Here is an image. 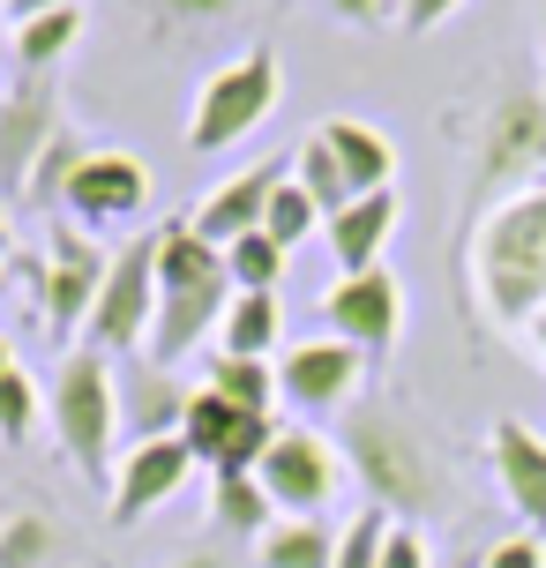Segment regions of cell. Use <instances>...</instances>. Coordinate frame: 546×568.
<instances>
[{
	"mask_svg": "<svg viewBox=\"0 0 546 568\" xmlns=\"http://www.w3.org/2000/svg\"><path fill=\"white\" fill-rule=\"evenodd\" d=\"M449 568H479V561H449Z\"/></svg>",
	"mask_w": 546,
	"mask_h": 568,
	"instance_id": "45",
	"label": "cell"
},
{
	"mask_svg": "<svg viewBox=\"0 0 546 568\" xmlns=\"http://www.w3.org/2000/svg\"><path fill=\"white\" fill-rule=\"evenodd\" d=\"M337 23H352V30H374V23H397V0H322Z\"/></svg>",
	"mask_w": 546,
	"mask_h": 568,
	"instance_id": "36",
	"label": "cell"
},
{
	"mask_svg": "<svg viewBox=\"0 0 546 568\" xmlns=\"http://www.w3.org/2000/svg\"><path fill=\"white\" fill-rule=\"evenodd\" d=\"M83 150H90V142L60 135L53 150L38 158V172H30V187H23V202H30V210H46V217H53V202L68 195V180H75V165H83Z\"/></svg>",
	"mask_w": 546,
	"mask_h": 568,
	"instance_id": "31",
	"label": "cell"
},
{
	"mask_svg": "<svg viewBox=\"0 0 546 568\" xmlns=\"http://www.w3.org/2000/svg\"><path fill=\"white\" fill-rule=\"evenodd\" d=\"M277 90H285V68H277V53H270V45H247L240 60H225V68L202 83L188 142H195L202 158H210V150H232L240 135H255L262 120H270Z\"/></svg>",
	"mask_w": 546,
	"mask_h": 568,
	"instance_id": "7",
	"label": "cell"
},
{
	"mask_svg": "<svg viewBox=\"0 0 546 568\" xmlns=\"http://www.w3.org/2000/svg\"><path fill=\"white\" fill-rule=\"evenodd\" d=\"M322 322H330V337H345L352 352H367L382 359L404 329V284L390 270H360V277H337L322 292Z\"/></svg>",
	"mask_w": 546,
	"mask_h": 568,
	"instance_id": "13",
	"label": "cell"
},
{
	"mask_svg": "<svg viewBox=\"0 0 546 568\" xmlns=\"http://www.w3.org/2000/svg\"><path fill=\"white\" fill-rule=\"evenodd\" d=\"M277 180H292V158H255L247 172L218 180V187H210V202L195 210V232L210 240V247H232V240L262 232V217H270V195H277Z\"/></svg>",
	"mask_w": 546,
	"mask_h": 568,
	"instance_id": "15",
	"label": "cell"
},
{
	"mask_svg": "<svg viewBox=\"0 0 546 568\" xmlns=\"http://www.w3.org/2000/svg\"><path fill=\"white\" fill-rule=\"evenodd\" d=\"M53 8H75V0H0L8 23H38V16H53Z\"/></svg>",
	"mask_w": 546,
	"mask_h": 568,
	"instance_id": "38",
	"label": "cell"
},
{
	"mask_svg": "<svg viewBox=\"0 0 546 568\" xmlns=\"http://www.w3.org/2000/svg\"><path fill=\"white\" fill-rule=\"evenodd\" d=\"M390 232H397V195L382 187V195L345 202V210L322 225V247H330V262H337V277H360V270H382Z\"/></svg>",
	"mask_w": 546,
	"mask_h": 568,
	"instance_id": "18",
	"label": "cell"
},
{
	"mask_svg": "<svg viewBox=\"0 0 546 568\" xmlns=\"http://www.w3.org/2000/svg\"><path fill=\"white\" fill-rule=\"evenodd\" d=\"M195 471H202V464L188 456L180 434H173V442H143V449H128L113 494H105V509H113V524H143V516H158L180 486L195 479Z\"/></svg>",
	"mask_w": 546,
	"mask_h": 568,
	"instance_id": "14",
	"label": "cell"
},
{
	"mask_svg": "<svg viewBox=\"0 0 546 568\" xmlns=\"http://www.w3.org/2000/svg\"><path fill=\"white\" fill-rule=\"evenodd\" d=\"M382 568H427V539H419V524H397V531H390Z\"/></svg>",
	"mask_w": 546,
	"mask_h": 568,
	"instance_id": "37",
	"label": "cell"
},
{
	"mask_svg": "<svg viewBox=\"0 0 546 568\" xmlns=\"http://www.w3.org/2000/svg\"><path fill=\"white\" fill-rule=\"evenodd\" d=\"M464 0H397V30H412V38H427V30H442L449 16H457Z\"/></svg>",
	"mask_w": 546,
	"mask_h": 568,
	"instance_id": "35",
	"label": "cell"
},
{
	"mask_svg": "<svg viewBox=\"0 0 546 568\" xmlns=\"http://www.w3.org/2000/svg\"><path fill=\"white\" fill-rule=\"evenodd\" d=\"M232 426H240V412H232V404L218 397V389H210V382H202L195 397H188V419H180V442H188V456H195L202 471H210V464H218V456H225Z\"/></svg>",
	"mask_w": 546,
	"mask_h": 568,
	"instance_id": "25",
	"label": "cell"
},
{
	"mask_svg": "<svg viewBox=\"0 0 546 568\" xmlns=\"http://www.w3.org/2000/svg\"><path fill=\"white\" fill-rule=\"evenodd\" d=\"M8 240H16V225H8V202H0V255H8Z\"/></svg>",
	"mask_w": 546,
	"mask_h": 568,
	"instance_id": "41",
	"label": "cell"
},
{
	"mask_svg": "<svg viewBox=\"0 0 546 568\" xmlns=\"http://www.w3.org/2000/svg\"><path fill=\"white\" fill-rule=\"evenodd\" d=\"M292 180L307 187V202L322 210V225H330V217H337L345 202H360V195H352V180L337 172V158H330V142H322V135H307V150L292 158Z\"/></svg>",
	"mask_w": 546,
	"mask_h": 568,
	"instance_id": "26",
	"label": "cell"
},
{
	"mask_svg": "<svg viewBox=\"0 0 546 568\" xmlns=\"http://www.w3.org/2000/svg\"><path fill=\"white\" fill-rule=\"evenodd\" d=\"M150 322H158V225L113 247V270L98 284V307L83 322V352L98 359H143Z\"/></svg>",
	"mask_w": 546,
	"mask_h": 568,
	"instance_id": "6",
	"label": "cell"
},
{
	"mask_svg": "<svg viewBox=\"0 0 546 568\" xmlns=\"http://www.w3.org/2000/svg\"><path fill=\"white\" fill-rule=\"evenodd\" d=\"M255 479L277 501V516H322L337 501V486H345V456L330 449L315 426H277V442L255 464Z\"/></svg>",
	"mask_w": 546,
	"mask_h": 568,
	"instance_id": "10",
	"label": "cell"
},
{
	"mask_svg": "<svg viewBox=\"0 0 546 568\" xmlns=\"http://www.w3.org/2000/svg\"><path fill=\"white\" fill-rule=\"evenodd\" d=\"M8 516H16V501H8V494H0V524H8Z\"/></svg>",
	"mask_w": 546,
	"mask_h": 568,
	"instance_id": "44",
	"label": "cell"
},
{
	"mask_svg": "<svg viewBox=\"0 0 546 568\" xmlns=\"http://www.w3.org/2000/svg\"><path fill=\"white\" fill-rule=\"evenodd\" d=\"M232 8H247V0H150V16L158 23H218Z\"/></svg>",
	"mask_w": 546,
	"mask_h": 568,
	"instance_id": "34",
	"label": "cell"
},
{
	"mask_svg": "<svg viewBox=\"0 0 546 568\" xmlns=\"http://www.w3.org/2000/svg\"><path fill=\"white\" fill-rule=\"evenodd\" d=\"M0 374H16V352H8V337H0Z\"/></svg>",
	"mask_w": 546,
	"mask_h": 568,
	"instance_id": "42",
	"label": "cell"
},
{
	"mask_svg": "<svg viewBox=\"0 0 546 568\" xmlns=\"http://www.w3.org/2000/svg\"><path fill=\"white\" fill-rule=\"evenodd\" d=\"M457 284L464 322L479 307V322L502 337H524L546 314V180L487 210V225L457 247Z\"/></svg>",
	"mask_w": 546,
	"mask_h": 568,
	"instance_id": "1",
	"label": "cell"
},
{
	"mask_svg": "<svg viewBox=\"0 0 546 568\" xmlns=\"http://www.w3.org/2000/svg\"><path fill=\"white\" fill-rule=\"evenodd\" d=\"M285 247L270 240V232H247V240H232L225 247V270H232V292H277V277H285Z\"/></svg>",
	"mask_w": 546,
	"mask_h": 568,
	"instance_id": "28",
	"label": "cell"
},
{
	"mask_svg": "<svg viewBox=\"0 0 546 568\" xmlns=\"http://www.w3.org/2000/svg\"><path fill=\"white\" fill-rule=\"evenodd\" d=\"M345 464H352V479L367 486L374 509L404 516V524L442 509V464L412 434V419H397V412H352L345 419Z\"/></svg>",
	"mask_w": 546,
	"mask_h": 568,
	"instance_id": "4",
	"label": "cell"
},
{
	"mask_svg": "<svg viewBox=\"0 0 546 568\" xmlns=\"http://www.w3.org/2000/svg\"><path fill=\"white\" fill-rule=\"evenodd\" d=\"M285 337V307L277 292H232L225 322H218V359H270V344Z\"/></svg>",
	"mask_w": 546,
	"mask_h": 568,
	"instance_id": "22",
	"label": "cell"
},
{
	"mask_svg": "<svg viewBox=\"0 0 546 568\" xmlns=\"http://www.w3.org/2000/svg\"><path fill=\"white\" fill-rule=\"evenodd\" d=\"M210 389L232 412H270L277 404V367L270 359H210Z\"/></svg>",
	"mask_w": 546,
	"mask_h": 568,
	"instance_id": "27",
	"label": "cell"
},
{
	"mask_svg": "<svg viewBox=\"0 0 546 568\" xmlns=\"http://www.w3.org/2000/svg\"><path fill=\"white\" fill-rule=\"evenodd\" d=\"M390 509H352V524H337V561L330 568H382V546H390Z\"/></svg>",
	"mask_w": 546,
	"mask_h": 568,
	"instance_id": "30",
	"label": "cell"
},
{
	"mask_svg": "<svg viewBox=\"0 0 546 568\" xmlns=\"http://www.w3.org/2000/svg\"><path fill=\"white\" fill-rule=\"evenodd\" d=\"M479 568H546V539L539 531H509V539L487 546V561Z\"/></svg>",
	"mask_w": 546,
	"mask_h": 568,
	"instance_id": "33",
	"label": "cell"
},
{
	"mask_svg": "<svg viewBox=\"0 0 546 568\" xmlns=\"http://www.w3.org/2000/svg\"><path fill=\"white\" fill-rule=\"evenodd\" d=\"M173 568H232V561H225V554H180Z\"/></svg>",
	"mask_w": 546,
	"mask_h": 568,
	"instance_id": "39",
	"label": "cell"
},
{
	"mask_svg": "<svg viewBox=\"0 0 546 568\" xmlns=\"http://www.w3.org/2000/svg\"><path fill=\"white\" fill-rule=\"evenodd\" d=\"M75 531L46 509H16L0 524V568H75Z\"/></svg>",
	"mask_w": 546,
	"mask_h": 568,
	"instance_id": "20",
	"label": "cell"
},
{
	"mask_svg": "<svg viewBox=\"0 0 546 568\" xmlns=\"http://www.w3.org/2000/svg\"><path fill=\"white\" fill-rule=\"evenodd\" d=\"M60 210H68V225L90 232V240L128 232L150 210V165L128 158V150H83V165H75V180H68Z\"/></svg>",
	"mask_w": 546,
	"mask_h": 568,
	"instance_id": "9",
	"label": "cell"
},
{
	"mask_svg": "<svg viewBox=\"0 0 546 568\" xmlns=\"http://www.w3.org/2000/svg\"><path fill=\"white\" fill-rule=\"evenodd\" d=\"M524 337L539 344V359H546V314H539V322H532V329H524Z\"/></svg>",
	"mask_w": 546,
	"mask_h": 568,
	"instance_id": "40",
	"label": "cell"
},
{
	"mask_svg": "<svg viewBox=\"0 0 546 568\" xmlns=\"http://www.w3.org/2000/svg\"><path fill=\"white\" fill-rule=\"evenodd\" d=\"M367 389V352H352L345 337H307L292 344V359H277V397L292 412H352V397Z\"/></svg>",
	"mask_w": 546,
	"mask_h": 568,
	"instance_id": "12",
	"label": "cell"
},
{
	"mask_svg": "<svg viewBox=\"0 0 546 568\" xmlns=\"http://www.w3.org/2000/svg\"><path fill=\"white\" fill-rule=\"evenodd\" d=\"M60 135H68V120H60V75H16V83L0 90V187L23 195L38 158Z\"/></svg>",
	"mask_w": 546,
	"mask_h": 568,
	"instance_id": "11",
	"label": "cell"
},
{
	"mask_svg": "<svg viewBox=\"0 0 546 568\" xmlns=\"http://www.w3.org/2000/svg\"><path fill=\"white\" fill-rule=\"evenodd\" d=\"M232 307V270L225 247H210L195 217H165L158 225V322H150V352L158 367H180L202 337H218Z\"/></svg>",
	"mask_w": 546,
	"mask_h": 568,
	"instance_id": "2",
	"label": "cell"
},
{
	"mask_svg": "<svg viewBox=\"0 0 546 568\" xmlns=\"http://www.w3.org/2000/svg\"><path fill=\"white\" fill-rule=\"evenodd\" d=\"M546 172V98L539 90H502L479 120L472 165H464V195H457V247L487 225V210H502L509 195L539 187Z\"/></svg>",
	"mask_w": 546,
	"mask_h": 568,
	"instance_id": "3",
	"label": "cell"
},
{
	"mask_svg": "<svg viewBox=\"0 0 546 568\" xmlns=\"http://www.w3.org/2000/svg\"><path fill=\"white\" fill-rule=\"evenodd\" d=\"M210 524L232 539H262L277 524V501L262 494L255 471H210Z\"/></svg>",
	"mask_w": 546,
	"mask_h": 568,
	"instance_id": "23",
	"label": "cell"
},
{
	"mask_svg": "<svg viewBox=\"0 0 546 568\" xmlns=\"http://www.w3.org/2000/svg\"><path fill=\"white\" fill-rule=\"evenodd\" d=\"M53 442H60V456L83 471L98 494H113V442H120V382H113V367L98 359V352H68L60 359V374H53Z\"/></svg>",
	"mask_w": 546,
	"mask_h": 568,
	"instance_id": "5",
	"label": "cell"
},
{
	"mask_svg": "<svg viewBox=\"0 0 546 568\" xmlns=\"http://www.w3.org/2000/svg\"><path fill=\"white\" fill-rule=\"evenodd\" d=\"M262 232H270V240H277V247H300V240H315L322 232V210L315 202H307V187H300V180H277V195H270V217H262Z\"/></svg>",
	"mask_w": 546,
	"mask_h": 568,
	"instance_id": "29",
	"label": "cell"
},
{
	"mask_svg": "<svg viewBox=\"0 0 546 568\" xmlns=\"http://www.w3.org/2000/svg\"><path fill=\"white\" fill-rule=\"evenodd\" d=\"M255 561L262 568H330L337 561V531L322 516H277L255 539Z\"/></svg>",
	"mask_w": 546,
	"mask_h": 568,
	"instance_id": "24",
	"label": "cell"
},
{
	"mask_svg": "<svg viewBox=\"0 0 546 568\" xmlns=\"http://www.w3.org/2000/svg\"><path fill=\"white\" fill-rule=\"evenodd\" d=\"M8 277H16V270H8V255H0V292H8Z\"/></svg>",
	"mask_w": 546,
	"mask_h": 568,
	"instance_id": "43",
	"label": "cell"
},
{
	"mask_svg": "<svg viewBox=\"0 0 546 568\" xmlns=\"http://www.w3.org/2000/svg\"><path fill=\"white\" fill-rule=\"evenodd\" d=\"M539 45H546V23H539Z\"/></svg>",
	"mask_w": 546,
	"mask_h": 568,
	"instance_id": "46",
	"label": "cell"
},
{
	"mask_svg": "<svg viewBox=\"0 0 546 568\" xmlns=\"http://www.w3.org/2000/svg\"><path fill=\"white\" fill-rule=\"evenodd\" d=\"M105 270H113V247H98V240L75 232V225H53V247H46V270H38V314H46V337L53 344L75 352L90 307H98Z\"/></svg>",
	"mask_w": 546,
	"mask_h": 568,
	"instance_id": "8",
	"label": "cell"
},
{
	"mask_svg": "<svg viewBox=\"0 0 546 568\" xmlns=\"http://www.w3.org/2000/svg\"><path fill=\"white\" fill-rule=\"evenodd\" d=\"M113 382H120V442H128V449H143V442H173L195 389H180L173 367H158V359H128Z\"/></svg>",
	"mask_w": 546,
	"mask_h": 568,
	"instance_id": "16",
	"label": "cell"
},
{
	"mask_svg": "<svg viewBox=\"0 0 546 568\" xmlns=\"http://www.w3.org/2000/svg\"><path fill=\"white\" fill-rule=\"evenodd\" d=\"M494 479H502V501L524 516V531H546V434H532L524 419H494Z\"/></svg>",
	"mask_w": 546,
	"mask_h": 568,
	"instance_id": "17",
	"label": "cell"
},
{
	"mask_svg": "<svg viewBox=\"0 0 546 568\" xmlns=\"http://www.w3.org/2000/svg\"><path fill=\"white\" fill-rule=\"evenodd\" d=\"M315 135L330 142V158H337V172L352 180V195H382V187H390V172H397V150H390V135H382L374 120L337 113V120H322Z\"/></svg>",
	"mask_w": 546,
	"mask_h": 568,
	"instance_id": "19",
	"label": "cell"
},
{
	"mask_svg": "<svg viewBox=\"0 0 546 568\" xmlns=\"http://www.w3.org/2000/svg\"><path fill=\"white\" fill-rule=\"evenodd\" d=\"M38 419H46V412H38V382H30L23 367L0 374V442H8V449H23L30 434H38Z\"/></svg>",
	"mask_w": 546,
	"mask_h": 568,
	"instance_id": "32",
	"label": "cell"
},
{
	"mask_svg": "<svg viewBox=\"0 0 546 568\" xmlns=\"http://www.w3.org/2000/svg\"><path fill=\"white\" fill-rule=\"evenodd\" d=\"M75 38H83V0L38 16V23H8V60H16V75H60V60L75 53Z\"/></svg>",
	"mask_w": 546,
	"mask_h": 568,
	"instance_id": "21",
	"label": "cell"
}]
</instances>
